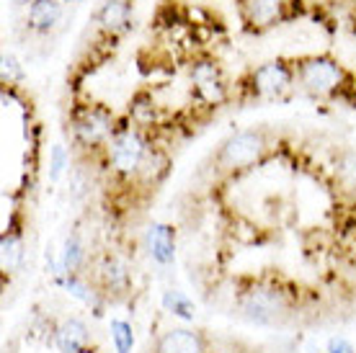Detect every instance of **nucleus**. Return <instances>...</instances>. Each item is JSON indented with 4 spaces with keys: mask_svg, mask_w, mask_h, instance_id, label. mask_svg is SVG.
Wrapping results in <instances>:
<instances>
[{
    "mask_svg": "<svg viewBox=\"0 0 356 353\" xmlns=\"http://www.w3.org/2000/svg\"><path fill=\"white\" fill-rule=\"evenodd\" d=\"M243 315L250 320V322H259V325H276L289 315V299L282 289L276 286H253L243 294L241 299Z\"/></svg>",
    "mask_w": 356,
    "mask_h": 353,
    "instance_id": "f257e3e1",
    "label": "nucleus"
},
{
    "mask_svg": "<svg viewBox=\"0 0 356 353\" xmlns=\"http://www.w3.org/2000/svg\"><path fill=\"white\" fill-rule=\"evenodd\" d=\"M264 152H266V134L261 132V129H243V132L230 134L220 145L217 163L230 170L248 168L256 160H261Z\"/></svg>",
    "mask_w": 356,
    "mask_h": 353,
    "instance_id": "f03ea898",
    "label": "nucleus"
},
{
    "mask_svg": "<svg viewBox=\"0 0 356 353\" xmlns=\"http://www.w3.org/2000/svg\"><path fill=\"white\" fill-rule=\"evenodd\" d=\"M297 78L315 96H328L333 90H339L343 83V70L336 60L330 57H305L297 65Z\"/></svg>",
    "mask_w": 356,
    "mask_h": 353,
    "instance_id": "7ed1b4c3",
    "label": "nucleus"
},
{
    "mask_svg": "<svg viewBox=\"0 0 356 353\" xmlns=\"http://www.w3.org/2000/svg\"><path fill=\"white\" fill-rule=\"evenodd\" d=\"M145 158H147V145L140 137V132H127L116 134L108 147V160H111V168L119 176H134L137 170L143 168Z\"/></svg>",
    "mask_w": 356,
    "mask_h": 353,
    "instance_id": "20e7f679",
    "label": "nucleus"
},
{
    "mask_svg": "<svg viewBox=\"0 0 356 353\" xmlns=\"http://www.w3.org/2000/svg\"><path fill=\"white\" fill-rule=\"evenodd\" d=\"M294 72L286 67L284 62H266L253 72L250 85L256 96H282L284 90L292 88Z\"/></svg>",
    "mask_w": 356,
    "mask_h": 353,
    "instance_id": "39448f33",
    "label": "nucleus"
},
{
    "mask_svg": "<svg viewBox=\"0 0 356 353\" xmlns=\"http://www.w3.org/2000/svg\"><path fill=\"white\" fill-rule=\"evenodd\" d=\"M152 353H207V343L196 330L173 327V330H165V333L158 338Z\"/></svg>",
    "mask_w": 356,
    "mask_h": 353,
    "instance_id": "423d86ee",
    "label": "nucleus"
},
{
    "mask_svg": "<svg viewBox=\"0 0 356 353\" xmlns=\"http://www.w3.org/2000/svg\"><path fill=\"white\" fill-rule=\"evenodd\" d=\"M75 137L86 147H98L101 142H106L111 137V119L101 111H86L75 122Z\"/></svg>",
    "mask_w": 356,
    "mask_h": 353,
    "instance_id": "0eeeda50",
    "label": "nucleus"
},
{
    "mask_svg": "<svg viewBox=\"0 0 356 353\" xmlns=\"http://www.w3.org/2000/svg\"><path fill=\"white\" fill-rule=\"evenodd\" d=\"M88 340H90L88 325L78 318L65 320L63 325L57 327V333H54V343H57L60 353H83Z\"/></svg>",
    "mask_w": 356,
    "mask_h": 353,
    "instance_id": "6e6552de",
    "label": "nucleus"
},
{
    "mask_svg": "<svg viewBox=\"0 0 356 353\" xmlns=\"http://www.w3.org/2000/svg\"><path fill=\"white\" fill-rule=\"evenodd\" d=\"M176 235H173V227L170 224H152L147 230V250H150L152 261H158L161 265L173 263V256H176Z\"/></svg>",
    "mask_w": 356,
    "mask_h": 353,
    "instance_id": "1a4fd4ad",
    "label": "nucleus"
},
{
    "mask_svg": "<svg viewBox=\"0 0 356 353\" xmlns=\"http://www.w3.org/2000/svg\"><path fill=\"white\" fill-rule=\"evenodd\" d=\"M63 3L65 0H34L29 6V26L39 34H47L63 18Z\"/></svg>",
    "mask_w": 356,
    "mask_h": 353,
    "instance_id": "9d476101",
    "label": "nucleus"
},
{
    "mask_svg": "<svg viewBox=\"0 0 356 353\" xmlns=\"http://www.w3.org/2000/svg\"><path fill=\"white\" fill-rule=\"evenodd\" d=\"M98 281L106 292L122 294L129 289V268L119 258H106L98 265Z\"/></svg>",
    "mask_w": 356,
    "mask_h": 353,
    "instance_id": "9b49d317",
    "label": "nucleus"
},
{
    "mask_svg": "<svg viewBox=\"0 0 356 353\" xmlns=\"http://www.w3.org/2000/svg\"><path fill=\"white\" fill-rule=\"evenodd\" d=\"M98 24L104 31L119 34L129 26V3L127 0H106L98 10Z\"/></svg>",
    "mask_w": 356,
    "mask_h": 353,
    "instance_id": "f8f14e48",
    "label": "nucleus"
},
{
    "mask_svg": "<svg viewBox=\"0 0 356 353\" xmlns=\"http://www.w3.org/2000/svg\"><path fill=\"white\" fill-rule=\"evenodd\" d=\"M245 10H248L250 24L256 26H268L282 18L284 13V0H245Z\"/></svg>",
    "mask_w": 356,
    "mask_h": 353,
    "instance_id": "ddd939ff",
    "label": "nucleus"
},
{
    "mask_svg": "<svg viewBox=\"0 0 356 353\" xmlns=\"http://www.w3.org/2000/svg\"><path fill=\"white\" fill-rule=\"evenodd\" d=\"M83 261H86V250H83V243L75 235L65 240V247H63V268L67 271V276L78 274L81 271Z\"/></svg>",
    "mask_w": 356,
    "mask_h": 353,
    "instance_id": "4468645a",
    "label": "nucleus"
},
{
    "mask_svg": "<svg viewBox=\"0 0 356 353\" xmlns=\"http://www.w3.org/2000/svg\"><path fill=\"white\" fill-rule=\"evenodd\" d=\"M0 247H3V268H6V271L16 268V265L21 263V258H24V243H21V238L13 235V232H6Z\"/></svg>",
    "mask_w": 356,
    "mask_h": 353,
    "instance_id": "2eb2a0df",
    "label": "nucleus"
},
{
    "mask_svg": "<svg viewBox=\"0 0 356 353\" xmlns=\"http://www.w3.org/2000/svg\"><path fill=\"white\" fill-rule=\"evenodd\" d=\"M111 340L116 345V353H129L134 345L132 325L127 320H111Z\"/></svg>",
    "mask_w": 356,
    "mask_h": 353,
    "instance_id": "dca6fc26",
    "label": "nucleus"
},
{
    "mask_svg": "<svg viewBox=\"0 0 356 353\" xmlns=\"http://www.w3.org/2000/svg\"><path fill=\"white\" fill-rule=\"evenodd\" d=\"M163 304H165V309H170L173 315H178V318H184V320L194 318V304H191V299H188L186 294L165 292L163 294Z\"/></svg>",
    "mask_w": 356,
    "mask_h": 353,
    "instance_id": "f3484780",
    "label": "nucleus"
},
{
    "mask_svg": "<svg viewBox=\"0 0 356 353\" xmlns=\"http://www.w3.org/2000/svg\"><path fill=\"white\" fill-rule=\"evenodd\" d=\"M339 176L346 181L348 186H354L356 188V152H343L339 160Z\"/></svg>",
    "mask_w": 356,
    "mask_h": 353,
    "instance_id": "a211bd4d",
    "label": "nucleus"
},
{
    "mask_svg": "<svg viewBox=\"0 0 356 353\" xmlns=\"http://www.w3.org/2000/svg\"><path fill=\"white\" fill-rule=\"evenodd\" d=\"M21 78H24V70H21V65L16 62V57L13 54H3V80L13 83V80H21Z\"/></svg>",
    "mask_w": 356,
    "mask_h": 353,
    "instance_id": "6ab92c4d",
    "label": "nucleus"
},
{
    "mask_svg": "<svg viewBox=\"0 0 356 353\" xmlns=\"http://www.w3.org/2000/svg\"><path fill=\"white\" fill-rule=\"evenodd\" d=\"M65 165H67V155H65V147H60V145H54L52 150V181H57L60 178V173L65 170Z\"/></svg>",
    "mask_w": 356,
    "mask_h": 353,
    "instance_id": "aec40b11",
    "label": "nucleus"
},
{
    "mask_svg": "<svg viewBox=\"0 0 356 353\" xmlns=\"http://www.w3.org/2000/svg\"><path fill=\"white\" fill-rule=\"evenodd\" d=\"M328 353H356L354 345L348 343L346 338H330L328 340Z\"/></svg>",
    "mask_w": 356,
    "mask_h": 353,
    "instance_id": "412c9836",
    "label": "nucleus"
},
{
    "mask_svg": "<svg viewBox=\"0 0 356 353\" xmlns=\"http://www.w3.org/2000/svg\"><path fill=\"white\" fill-rule=\"evenodd\" d=\"M65 3H81V0H65Z\"/></svg>",
    "mask_w": 356,
    "mask_h": 353,
    "instance_id": "4be33fe9",
    "label": "nucleus"
}]
</instances>
